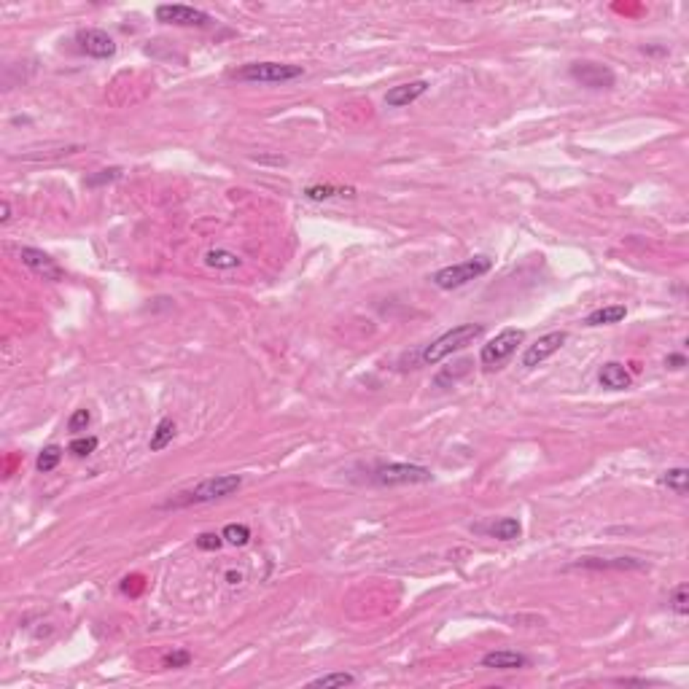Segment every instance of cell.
Returning a JSON list of instances; mask_svg holds the SVG:
<instances>
[{
    "label": "cell",
    "instance_id": "cell-1",
    "mask_svg": "<svg viewBox=\"0 0 689 689\" xmlns=\"http://www.w3.org/2000/svg\"><path fill=\"white\" fill-rule=\"evenodd\" d=\"M243 488V477L240 474H218V477L202 479L194 488L176 493L173 498H167L162 503L164 509H183V506H197V503H211L218 498H226Z\"/></svg>",
    "mask_w": 689,
    "mask_h": 689
},
{
    "label": "cell",
    "instance_id": "cell-2",
    "mask_svg": "<svg viewBox=\"0 0 689 689\" xmlns=\"http://www.w3.org/2000/svg\"><path fill=\"white\" fill-rule=\"evenodd\" d=\"M485 334V326L482 323H461V326L450 328V331H444L442 337H436L431 342V345H426V351H423V363H439L444 361L447 356H453V353L463 351V348H468L474 339H479Z\"/></svg>",
    "mask_w": 689,
    "mask_h": 689
},
{
    "label": "cell",
    "instance_id": "cell-3",
    "mask_svg": "<svg viewBox=\"0 0 689 689\" xmlns=\"http://www.w3.org/2000/svg\"><path fill=\"white\" fill-rule=\"evenodd\" d=\"M493 269V258L488 256H471L466 261H458V264H450V267H442L439 272H433L431 283L442 291H453V288H461L466 283L477 281L482 278L485 272Z\"/></svg>",
    "mask_w": 689,
    "mask_h": 689
},
{
    "label": "cell",
    "instance_id": "cell-4",
    "mask_svg": "<svg viewBox=\"0 0 689 689\" xmlns=\"http://www.w3.org/2000/svg\"><path fill=\"white\" fill-rule=\"evenodd\" d=\"M302 65H288V62H251L232 71V79L253 84H286L293 79H302Z\"/></svg>",
    "mask_w": 689,
    "mask_h": 689
},
{
    "label": "cell",
    "instance_id": "cell-5",
    "mask_svg": "<svg viewBox=\"0 0 689 689\" xmlns=\"http://www.w3.org/2000/svg\"><path fill=\"white\" fill-rule=\"evenodd\" d=\"M372 479L383 488H396V485H423L431 482V468L418 466V463H383L372 471Z\"/></svg>",
    "mask_w": 689,
    "mask_h": 689
},
{
    "label": "cell",
    "instance_id": "cell-6",
    "mask_svg": "<svg viewBox=\"0 0 689 689\" xmlns=\"http://www.w3.org/2000/svg\"><path fill=\"white\" fill-rule=\"evenodd\" d=\"M523 339H525V331H523V328H503L488 345H482L479 361L485 363V366H498V363H503L517 351V345H523Z\"/></svg>",
    "mask_w": 689,
    "mask_h": 689
},
{
    "label": "cell",
    "instance_id": "cell-7",
    "mask_svg": "<svg viewBox=\"0 0 689 689\" xmlns=\"http://www.w3.org/2000/svg\"><path fill=\"white\" fill-rule=\"evenodd\" d=\"M156 19L164 24H178V27H208L213 22L208 11L194 9V6H183V3H162V6H156Z\"/></svg>",
    "mask_w": 689,
    "mask_h": 689
},
{
    "label": "cell",
    "instance_id": "cell-8",
    "mask_svg": "<svg viewBox=\"0 0 689 689\" xmlns=\"http://www.w3.org/2000/svg\"><path fill=\"white\" fill-rule=\"evenodd\" d=\"M573 81H579L587 89H611L617 76L611 68L600 65V62H573L571 65Z\"/></svg>",
    "mask_w": 689,
    "mask_h": 689
},
{
    "label": "cell",
    "instance_id": "cell-9",
    "mask_svg": "<svg viewBox=\"0 0 689 689\" xmlns=\"http://www.w3.org/2000/svg\"><path fill=\"white\" fill-rule=\"evenodd\" d=\"M79 49L84 54H89L94 59H108L116 54V41L108 36L106 30H97V27H86V30H79Z\"/></svg>",
    "mask_w": 689,
    "mask_h": 689
},
{
    "label": "cell",
    "instance_id": "cell-10",
    "mask_svg": "<svg viewBox=\"0 0 689 689\" xmlns=\"http://www.w3.org/2000/svg\"><path fill=\"white\" fill-rule=\"evenodd\" d=\"M565 339H568V331H549L544 337H538L523 353V366H538L541 361H547L549 356H555L565 345Z\"/></svg>",
    "mask_w": 689,
    "mask_h": 689
},
{
    "label": "cell",
    "instance_id": "cell-11",
    "mask_svg": "<svg viewBox=\"0 0 689 689\" xmlns=\"http://www.w3.org/2000/svg\"><path fill=\"white\" fill-rule=\"evenodd\" d=\"M19 258H22V264L27 269H33V272H38V275H44V281L57 283L65 278V269L59 267L57 261L49 256V253L38 251V248H22V251H19Z\"/></svg>",
    "mask_w": 689,
    "mask_h": 689
},
{
    "label": "cell",
    "instance_id": "cell-12",
    "mask_svg": "<svg viewBox=\"0 0 689 689\" xmlns=\"http://www.w3.org/2000/svg\"><path fill=\"white\" fill-rule=\"evenodd\" d=\"M573 568H595V571H643L649 568L646 560L638 558H582L573 563Z\"/></svg>",
    "mask_w": 689,
    "mask_h": 689
},
{
    "label": "cell",
    "instance_id": "cell-13",
    "mask_svg": "<svg viewBox=\"0 0 689 689\" xmlns=\"http://www.w3.org/2000/svg\"><path fill=\"white\" fill-rule=\"evenodd\" d=\"M428 92V81H409V84H398V86H391L386 92V103L391 108H404L409 103H415L418 97Z\"/></svg>",
    "mask_w": 689,
    "mask_h": 689
},
{
    "label": "cell",
    "instance_id": "cell-14",
    "mask_svg": "<svg viewBox=\"0 0 689 689\" xmlns=\"http://www.w3.org/2000/svg\"><path fill=\"white\" fill-rule=\"evenodd\" d=\"M482 668H491V670H520L528 668V657L512 649H496L482 657Z\"/></svg>",
    "mask_w": 689,
    "mask_h": 689
},
{
    "label": "cell",
    "instance_id": "cell-15",
    "mask_svg": "<svg viewBox=\"0 0 689 689\" xmlns=\"http://www.w3.org/2000/svg\"><path fill=\"white\" fill-rule=\"evenodd\" d=\"M598 380H600V386L608 388V391H625V388H630L633 374L625 369V363L608 361V363H603V366H600Z\"/></svg>",
    "mask_w": 689,
    "mask_h": 689
},
{
    "label": "cell",
    "instance_id": "cell-16",
    "mask_svg": "<svg viewBox=\"0 0 689 689\" xmlns=\"http://www.w3.org/2000/svg\"><path fill=\"white\" fill-rule=\"evenodd\" d=\"M625 316H628V307H625V304H611V307L593 310L590 316L584 318V326H608V323H619Z\"/></svg>",
    "mask_w": 689,
    "mask_h": 689
},
{
    "label": "cell",
    "instance_id": "cell-17",
    "mask_svg": "<svg viewBox=\"0 0 689 689\" xmlns=\"http://www.w3.org/2000/svg\"><path fill=\"white\" fill-rule=\"evenodd\" d=\"M304 197L313 199V202H323V199H334V197H356V188L353 186H331V183H316V186L304 188Z\"/></svg>",
    "mask_w": 689,
    "mask_h": 689
},
{
    "label": "cell",
    "instance_id": "cell-18",
    "mask_svg": "<svg viewBox=\"0 0 689 689\" xmlns=\"http://www.w3.org/2000/svg\"><path fill=\"white\" fill-rule=\"evenodd\" d=\"M173 439H176V421H173V418H162V421L156 423V428L151 431L149 447H151V453H159V450H164Z\"/></svg>",
    "mask_w": 689,
    "mask_h": 689
},
{
    "label": "cell",
    "instance_id": "cell-19",
    "mask_svg": "<svg viewBox=\"0 0 689 689\" xmlns=\"http://www.w3.org/2000/svg\"><path fill=\"white\" fill-rule=\"evenodd\" d=\"M488 533H491L493 538H498V541H514V538H520L523 528H520V523H517L514 517H501V520H496V523L488 528Z\"/></svg>",
    "mask_w": 689,
    "mask_h": 689
},
{
    "label": "cell",
    "instance_id": "cell-20",
    "mask_svg": "<svg viewBox=\"0 0 689 689\" xmlns=\"http://www.w3.org/2000/svg\"><path fill=\"white\" fill-rule=\"evenodd\" d=\"M660 482H663V485H668V491H673L676 496H687V491H689V471L684 466L668 468Z\"/></svg>",
    "mask_w": 689,
    "mask_h": 689
},
{
    "label": "cell",
    "instance_id": "cell-21",
    "mask_svg": "<svg viewBox=\"0 0 689 689\" xmlns=\"http://www.w3.org/2000/svg\"><path fill=\"white\" fill-rule=\"evenodd\" d=\"M205 264L213 269H234L240 267V256L232 253V251L216 248V251H208V253H205Z\"/></svg>",
    "mask_w": 689,
    "mask_h": 689
},
{
    "label": "cell",
    "instance_id": "cell-22",
    "mask_svg": "<svg viewBox=\"0 0 689 689\" xmlns=\"http://www.w3.org/2000/svg\"><path fill=\"white\" fill-rule=\"evenodd\" d=\"M356 684V676L353 673H326V676H318L310 681V687H323V689H334V687H353Z\"/></svg>",
    "mask_w": 689,
    "mask_h": 689
},
{
    "label": "cell",
    "instance_id": "cell-23",
    "mask_svg": "<svg viewBox=\"0 0 689 689\" xmlns=\"http://www.w3.org/2000/svg\"><path fill=\"white\" fill-rule=\"evenodd\" d=\"M59 461H62V447L49 444V447L41 450V456H38V461H36V468L41 471V474H46V471H54V468L59 466Z\"/></svg>",
    "mask_w": 689,
    "mask_h": 689
},
{
    "label": "cell",
    "instance_id": "cell-24",
    "mask_svg": "<svg viewBox=\"0 0 689 689\" xmlns=\"http://www.w3.org/2000/svg\"><path fill=\"white\" fill-rule=\"evenodd\" d=\"M221 536L226 544H232V547H246L248 541H251V528L243 525V523H229V525L221 530Z\"/></svg>",
    "mask_w": 689,
    "mask_h": 689
},
{
    "label": "cell",
    "instance_id": "cell-25",
    "mask_svg": "<svg viewBox=\"0 0 689 689\" xmlns=\"http://www.w3.org/2000/svg\"><path fill=\"white\" fill-rule=\"evenodd\" d=\"M94 450H97V436H76V439L68 444V453L76 458L92 456Z\"/></svg>",
    "mask_w": 689,
    "mask_h": 689
},
{
    "label": "cell",
    "instance_id": "cell-26",
    "mask_svg": "<svg viewBox=\"0 0 689 689\" xmlns=\"http://www.w3.org/2000/svg\"><path fill=\"white\" fill-rule=\"evenodd\" d=\"M468 369H471V361L453 363V369H447V372H442L439 377H436V386H444V383H458L463 374H468Z\"/></svg>",
    "mask_w": 689,
    "mask_h": 689
},
{
    "label": "cell",
    "instance_id": "cell-27",
    "mask_svg": "<svg viewBox=\"0 0 689 689\" xmlns=\"http://www.w3.org/2000/svg\"><path fill=\"white\" fill-rule=\"evenodd\" d=\"M670 608H673L676 614H681V617H684V614L689 611V587H687L684 582H681V584L676 587V590H673V598H670Z\"/></svg>",
    "mask_w": 689,
    "mask_h": 689
},
{
    "label": "cell",
    "instance_id": "cell-28",
    "mask_svg": "<svg viewBox=\"0 0 689 689\" xmlns=\"http://www.w3.org/2000/svg\"><path fill=\"white\" fill-rule=\"evenodd\" d=\"M121 178V170L119 167H108V170H100L97 176L86 178V186H103V183H114Z\"/></svg>",
    "mask_w": 689,
    "mask_h": 689
},
{
    "label": "cell",
    "instance_id": "cell-29",
    "mask_svg": "<svg viewBox=\"0 0 689 689\" xmlns=\"http://www.w3.org/2000/svg\"><path fill=\"white\" fill-rule=\"evenodd\" d=\"M191 663V654L186 649H173L170 654H164L162 665L164 668H186Z\"/></svg>",
    "mask_w": 689,
    "mask_h": 689
},
{
    "label": "cell",
    "instance_id": "cell-30",
    "mask_svg": "<svg viewBox=\"0 0 689 689\" xmlns=\"http://www.w3.org/2000/svg\"><path fill=\"white\" fill-rule=\"evenodd\" d=\"M89 423H92L89 409H76V412L71 415V421H68V428H71L73 433H79V431H86Z\"/></svg>",
    "mask_w": 689,
    "mask_h": 689
},
{
    "label": "cell",
    "instance_id": "cell-31",
    "mask_svg": "<svg viewBox=\"0 0 689 689\" xmlns=\"http://www.w3.org/2000/svg\"><path fill=\"white\" fill-rule=\"evenodd\" d=\"M223 536L221 533H199L197 536V547L205 549V552H213V549H221Z\"/></svg>",
    "mask_w": 689,
    "mask_h": 689
},
{
    "label": "cell",
    "instance_id": "cell-32",
    "mask_svg": "<svg viewBox=\"0 0 689 689\" xmlns=\"http://www.w3.org/2000/svg\"><path fill=\"white\" fill-rule=\"evenodd\" d=\"M665 363H668V366H670V369H681V366L687 363V358H684V356H678V353H676V356H668Z\"/></svg>",
    "mask_w": 689,
    "mask_h": 689
},
{
    "label": "cell",
    "instance_id": "cell-33",
    "mask_svg": "<svg viewBox=\"0 0 689 689\" xmlns=\"http://www.w3.org/2000/svg\"><path fill=\"white\" fill-rule=\"evenodd\" d=\"M0 208H3V216H0V223H9V221H11V205H9V199H3V205H0Z\"/></svg>",
    "mask_w": 689,
    "mask_h": 689
},
{
    "label": "cell",
    "instance_id": "cell-34",
    "mask_svg": "<svg viewBox=\"0 0 689 689\" xmlns=\"http://www.w3.org/2000/svg\"><path fill=\"white\" fill-rule=\"evenodd\" d=\"M617 684H641V687H646L649 681L646 678H617Z\"/></svg>",
    "mask_w": 689,
    "mask_h": 689
},
{
    "label": "cell",
    "instance_id": "cell-35",
    "mask_svg": "<svg viewBox=\"0 0 689 689\" xmlns=\"http://www.w3.org/2000/svg\"><path fill=\"white\" fill-rule=\"evenodd\" d=\"M226 582H229V584H240V582H243V573H240V571H229V573H226Z\"/></svg>",
    "mask_w": 689,
    "mask_h": 689
},
{
    "label": "cell",
    "instance_id": "cell-36",
    "mask_svg": "<svg viewBox=\"0 0 689 689\" xmlns=\"http://www.w3.org/2000/svg\"><path fill=\"white\" fill-rule=\"evenodd\" d=\"M643 54H668L665 46H643Z\"/></svg>",
    "mask_w": 689,
    "mask_h": 689
}]
</instances>
